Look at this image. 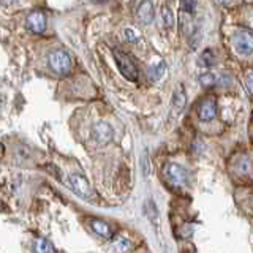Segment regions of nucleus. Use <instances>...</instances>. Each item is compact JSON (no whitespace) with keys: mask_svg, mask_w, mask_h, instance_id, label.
<instances>
[{"mask_svg":"<svg viewBox=\"0 0 253 253\" xmlns=\"http://www.w3.org/2000/svg\"><path fill=\"white\" fill-rule=\"evenodd\" d=\"M142 171H144V176H147L149 174V168H147V154L144 152V155H142Z\"/></svg>","mask_w":253,"mask_h":253,"instance_id":"23","label":"nucleus"},{"mask_svg":"<svg viewBox=\"0 0 253 253\" xmlns=\"http://www.w3.org/2000/svg\"><path fill=\"white\" fill-rule=\"evenodd\" d=\"M26 26L30 32H34V34H43L46 30V16L43 11H32L29 16H27V21H26Z\"/></svg>","mask_w":253,"mask_h":253,"instance_id":"7","label":"nucleus"},{"mask_svg":"<svg viewBox=\"0 0 253 253\" xmlns=\"http://www.w3.org/2000/svg\"><path fill=\"white\" fill-rule=\"evenodd\" d=\"M220 83V79L215 76V75H212V73H204L200 76V84L203 87H213V85H217Z\"/></svg>","mask_w":253,"mask_h":253,"instance_id":"14","label":"nucleus"},{"mask_svg":"<svg viewBox=\"0 0 253 253\" xmlns=\"http://www.w3.org/2000/svg\"><path fill=\"white\" fill-rule=\"evenodd\" d=\"M90 226H92V229L98 236L106 237V239H108V237H111V228H109L108 223H105V221H101V220H92L90 221Z\"/></svg>","mask_w":253,"mask_h":253,"instance_id":"12","label":"nucleus"},{"mask_svg":"<svg viewBox=\"0 0 253 253\" xmlns=\"http://www.w3.org/2000/svg\"><path fill=\"white\" fill-rule=\"evenodd\" d=\"M247 89H249V93L253 95V73L247 75Z\"/></svg>","mask_w":253,"mask_h":253,"instance_id":"22","label":"nucleus"},{"mask_svg":"<svg viewBox=\"0 0 253 253\" xmlns=\"http://www.w3.org/2000/svg\"><path fill=\"white\" fill-rule=\"evenodd\" d=\"M34 252L35 253H55L54 245L49 241L43 239V237H38L34 242Z\"/></svg>","mask_w":253,"mask_h":253,"instance_id":"13","label":"nucleus"},{"mask_svg":"<svg viewBox=\"0 0 253 253\" xmlns=\"http://www.w3.org/2000/svg\"><path fill=\"white\" fill-rule=\"evenodd\" d=\"M92 138L98 142V144L105 146L109 144L114 138V130L108 122H97L92 128Z\"/></svg>","mask_w":253,"mask_h":253,"instance_id":"5","label":"nucleus"},{"mask_svg":"<svg viewBox=\"0 0 253 253\" xmlns=\"http://www.w3.org/2000/svg\"><path fill=\"white\" fill-rule=\"evenodd\" d=\"M68 180H70L71 188H73V192L78 196L84 198V200L92 198V188H90L89 182H87V179L84 176H81V174H70Z\"/></svg>","mask_w":253,"mask_h":253,"instance_id":"6","label":"nucleus"},{"mask_svg":"<svg viewBox=\"0 0 253 253\" xmlns=\"http://www.w3.org/2000/svg\"><path fill=\"white\" fill-rule=\"evenodd\" d=\"M217 2L223 6H234L237 3H241V0H217Z\"/></svg>","mask_w":253,"mask_h":253,"instance_id":"21","label":"nucleus"},{"mask_svg":"<svg viewBox=\"0 0 253 253\" xmlns=\"http://www.w3.org/2000/svg\"><path fill=\"white\" fill-rule=\"evenodd\" d=\"M162 21H163L165 29H171L174 26V14L168 6L162 8Z\"/></svg>","mask_w":253,"mask_h":253,"instance_id":"15","label":"nucleus"},{"mask_svg":"<svg viewBox=\"0 0 253 253\" xmlns=\"http://www.w3.org/2000/svg\"><path fill=\"white\" fill-rule=\"evenodd\" d=\"M180 11H185L188 14H193L195 13V8H196V0H180Z\"/></svg>","mask_w":253,"mask_h":253,"instance_id":"18","label":"nucleus"},{"mask_svg":"<svg viewBox=\"0 0 253 253\" xmlns=\"http://www.w3.org/2000/svg\"><path fill=\"white\" fill-rule=\"evenodd\" d=\"M16 2H18V0H2V5L3 6H10V5H13Z\"/></svg>","mask_w":253,"mask_h":253,"instance_id":"24","label":"nucleus"},{"mask_svg":"<svg viewBox=\"0 0 253 253\" xmlns=\"http://www.w3.org/2000/svg\"><path fill=\"white\" fill-rule=\"evenodd\" d=\"M136 16L141 24H146V26L150 24L154 19V3L150 2V0H144V2L138 6Z\"/></svg>","mask_w":253,"mask_h":253,"instance_id":"10","label":"nucleus"},{"mask_svg":"<svg viewBox=\"0 0 253 253\" xmlns=\"http://www.w3.org/2000/svg\"><path fill=\"white\" fill-rule=\"evenodd\" d=\"M200 65H203V67H212V65H215V55H213V52L211 49H206L201 54Z\"/></svg>","mask_w":253,"mask_h":253,"instance_id":"16","label":"nucleus"},{"mask_svg":"<svg viewBox=\"0 0 253 253\" xmlns=\"http://www.w3.org/2000/svg\"><path fill=\"white\" fill-rule=\"evenodd\" d=\"M113 55H114L117 68L122 73V76L128 79V81H136L138 79V68H136V65H134V62L130 59V55H126L125 52L119 51V49H114Z\"/></svg>","mask_w":253,"mask_h":253,"instance_id":"2","label":"nucleus"},{"mask_svg":"<svg viewBox=\"0 0 253 253\" xmlns=\"http://www.w3.org/2000/svg\"><path fill=\"white\" fill-rule=\"evenodd\" d=\"M124 37H125V40L128 43H136L138 42V35L134 34V30L133 29H125L124 30Z\"/></svg>","mask_w":253,"mask_h":253,"instance_id":"19","label":"nucleus"},{"mask_svg":"<svg viewBox=\"0 0 253 253\" xmlns=\"http://www.w3.org/2000/svg\"><path fill=\"white\" fill-rule=\"evenodd\" d=\"M198 114H200V119H201V121H204V122L212 121V119L215 117V114H217V103H215V100H213V98L204 100L200 105Z\"/></svg>","mask_w":253,"mask_h":253,"instance_id":"8","label":"nucleus"},{"mask_svg":"<svg viewBox=\"0 0 253 253\" xmlns=\"http://www.w3.org/2000/svg\"><path fill=\"white\" fill-rule=\"evenodd\" d=\"M130 247H131V244H130L128 239H119L113 245V252H116V253H126V252L130 250Z\"/></svg>","mask_w":253,"mask_h":253,"instance_id":"17","label":"nucleus"},{"mask_svg":"<svg viewBox=\"0 0 253 253\" xmlns=\"http://www.w3.org/2000/svg\"><path fill=\"white\" fill-rule=\"evenodd\" d=\"M165 172H166V177H168V180L174 187L185 185L187 180H188V174H187L185 168L177 165V163H169L168 166H166Z\"/></svg>","mask_w":253,"mask_h":253,"instance_id":"4","label":"nucleus"},{"mask_svg":"<svg viewBox=\"0 0 253 253\" xmlns=\"http://www.w3.org/2000/svg\"><path fill=\"white\" fill-rule=\"evenodd\" d=\"M47 65H49L51 71H54L55 75L67 76L71 71L73 63H71V57L67 51L55 49L49 54V57H47Z\"/></svg>","mask_w":253,"mask_h":253,"instance_id":"1","label":"nucleus"},{"mask_svg":"<svg viewBox=\"0 0 253 253\" xmlns=\"http://www.w3.org/2000/svg\"><path fill=\"white\" fill-rule=\"evenodd\" d=\"M185 103H187L185 89H184V85L180 84L176 87V90H174V95H172V114L179 116L182 113V109L185 108Z\"/></svg>","mask_w":253,"mask_h":253,"instance_id":"9","label":"nucleus"},{"mask_svg":"<svg viewBox=\"0 0 253 253\" xmlns=\"http://www.w3.org/2000/svg\"><path fill=\"white\" fill-rule=\"evenodd\" d=\"M182 237H190L193 234V226L192 225H184L180 228V233H179Z\"/></svg>","mask_w":253,"mask_h":253,"instance_id":"20","label":"nucleus"},{"mask_svg":"<svg viewBox=\"0 0 253 253\" xmlns=\"http://www.w3.org/2000/svg\"><path fill=\"white\" fill-rule=\"evenodd\" d=\"M165 73H166V63L165 62H158L157 65L149 68L147 78H149V81L157 83V81H160V79L165 76Z\"/></svg>","mask_w":253,"mask_h":253,"instance_id":"11","label":"nucleus"},{"mask_svg":"<svg viewBox=\"0 0 253 253\" xmlns=\"http://www.w3.org/2000/svg\"><path fill=\"white\" fill-rule=\"evenodd\" d=\"M233 43L236 51L241 55H250L253 54V34L249 30H239L236 32L233 38Z\"/></svg>","mask_w":253,"mask_h":253,"instance_id":"3","label":"nucleus"}]
</instances>
